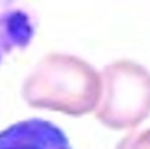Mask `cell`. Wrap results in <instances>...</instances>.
<instances>
[{
	"label": "cell",
	"mask_w": 150,
	"mask_h": 149,
	"mask_svg": "<svg viewBox=\"0 0 150 149\" xmlns=\"http://www.w3.org/2000/svg\"><path fill=\"white\" fill-rule=\"evenodd\" d=\"M34 35L32 16L19 0H0V64L11 51L26 48Z\"/></svg>",
	"instance_id": "7a4b0ae2"
},
{
	"label": "cell",
	"mask_w": 150,
	"mask_h": 149,
	"mask_svg": "<svg viewBox=\"0 0 150 149\" xmlns=\"http://www.w3.org/2000/svg\"><path fill=\"white\" fill-rule=\"evenodd\" d=\"M0 149H72V146L61 127L34 117L2 130Z\"/></svg>",
	"instance_id": "6da1fadb"
}]
</instances>
